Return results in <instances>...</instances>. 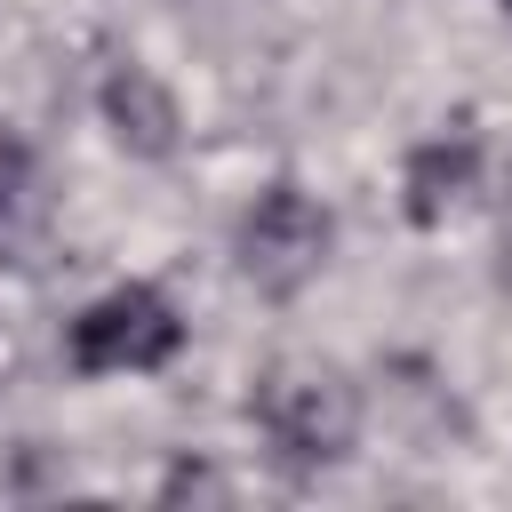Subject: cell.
I'll return each instance as SVG.
<instances>
[{"label": "cell", "mask_w": 512, "mask_h": 512, "mask_svg": "<svg viewBox=\"0 0 512 512\" xmlns=\"http://www.w3.org/2000/svg\"><path fill=\"white\" fill-rule=\"evenodd\" d=\"M104 120H112V136L136 144V152H168V144H176V104H168V88H160L144 64H120V72L104 80Z\"/></svg>", "instance_id": "cell-4"}, {"label": "cell", "mask_w": 512, "mask_h": 512, "mask_svg": "<svg viewBox=\"0 0 512 512\" xmlns=\"http://www.w3.org/2000/svg\"><path fill=\"white\" fill-rule=\"evenodd\" d=\"M24 176H32V152H24V136L0 120V216L16 208V192H24Z\"/></svg>", "instance_id": "cell-6"}, {"label": "cell", "mask_w": 512, "mask_h": 512, "mask_svg": "<svg viewBox=\"0 0 512 512\" xmlns=\"http://www.w3.org/2000/svg\"><path fill=\"white\" fill-rule=\"evenodd\" d=\"M256 432L288 464H336L352 448V392L328 368H272L256 384Z\"/></svg>", "instance_id": "cell-2"}, {"label": "cell", "mask_w": 512, "mask_h": 512, "mask_svg": "<svg viewBox=\"0 0 512 512\" xmlns=\"http://www.w3.org/2000/svg\"><path fill=\"white\" fill-rule=\"evenodd\" d=\"M320 264H328V208L296 184L256 192V208L240 216V272L264 296H296Z\"/></svg>", "instance_id": "cell-3"}, {"label": "cell", "mask_w": 512, "mask_h": 512, "mask_svg": "<svg viewBox=\"0 0 512 512\" xmlns=\"http://www.w3.org/2000/svg\"><path fill=\"white\" fill-rule=\"evenodd\" d=\"M176 344H184V320H176V304H168L160 288H144V280L104 288V296L72 320V336H64V352H72L80 376H152V368L176 360Z\"/></svg>", "instance_id": "cell-1"}, {"label": "cell", "mask_w": 512, "mask_h": 512, "mask_svg": "<svg viewBox=\"0 0 512 512\" xmlns=\"http://www.w3.org/2000/svg\"><path fill=\"white\" fill-rule=\"evenodd\" d=\"M472 160H480V152H472V136H456V144H448V136H440V144H424V152L408 160V216H416V224H432L440 208H456V200L472 192Z\"/></svg>", "instance_id": "cell-5"}]
</instances>
